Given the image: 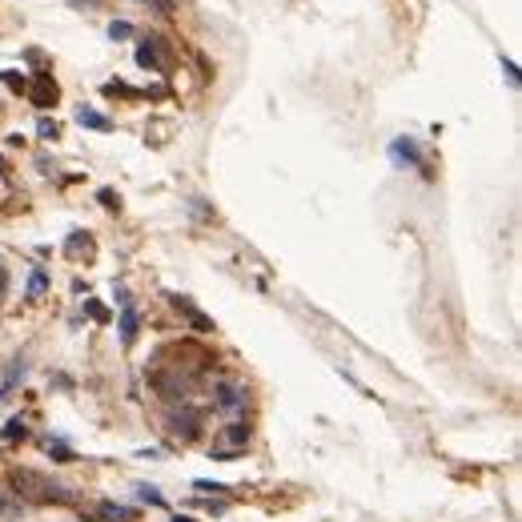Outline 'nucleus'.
<instances>
[{"instance_id": "22", "label": "nucleus", "mask_w": 522, "mask_h": 522, "mask_svg": "<svg viewBox=\"0 0 522 522\" xmlns=\"http://www.w3.org/2000/svg\"><path fill=\"white\" fill-rule=\"evenodd\" d=\"M149 4H157V8H161V13H165V8H169V0H149Z\"/></svg>"}, {"instance_id": "24", "label": "nucleus", "mask_w": 522, "mask_h": 522, "mask_svg": "<svg viewBox=\"0 0 522 522\" xmlns=\"http://www.w3.org/2000/svg\"><path fill=\"white\" fill-rule=\"evenodd\" d=\"M0 294H4V269H0Z\"/></svg>"}, {"instance_id": "6", "label": "nucleus", "mask_w": 522, "mask_h": 522, "mask_svg": "<svg viewBox=\"0 0 522 522\" xmlns=\"http://www.w3.org/2000/svg\"><path fill=\"white\" fill-rule=\"evenodd\" d=\"M173 306H177L181 313H185V318H189V325H193L197 334H213V318H205V313H201L189 298H173Z\"/></svg>"}, {"instance_id": "8", "label": "nucleus", "mask_w": 522, "mask_h": 522, "mask_svg": "<svg viewBox=\"0 0 522 522\" xmlns=\"http://www.w3.org/2000/svg\"><path fill=\"white\" fill-rule=\"evenodd\" d=\"M137 330H141V318H137V310H133V301H129V306H121V342L124 346H133Z\"/></svg>"}, {"instance_id": "3", "label": "nucleus", "mask_w": 522, "mask_h": 522, "mask_svg": "<svg viewBox=\"0 0 522 522\" xmlns=\"http://www.w3.org/2000/svg\"><path fill=\"white\" fill-rule=\"evenodd\" d=\"M390 161H394V165H414V169H426L422 149H418V141H414V137H398V141H394V145H390Z\"/></svg>"}, {"instance_id": "2", "label": "nucleus", "mask_w": 522, "mask_h": 522, "mask_svg": "<svg viewBox=\"0 0 522 522\" xmlns=\"http://www.w3.org/2000/svg\"><path fill=\"white\" fill-rule=\"evenodd\" d=\"M169 430H173V438H181V442H193V438L201 434V418L197 410H173L169 414Z\"/></svg>"}, {"instance_id": "17", "label": "nucleus", "mask_w": 522, "mask_h": 522, "mask_svg": "<svg viewBox=\"0 0 522 522\" xmlns=\"http://www.w3.org/2000/svg\"><path fill=\"white\" fill-rule=\"evenodd\" d=\"M28 430H25V422H21V418H13V422L4 426V438H8V442H13V438H25Z\"/></svg>"}, {"instance_id": "23", "label": "nucleus", "mask_w": 522, "mask_h": 522, "mask_svg": "<svg viewBox=\"0 0 522 522\" xmlns=\"http://www.w3.org/2000/svg\"><path fill=\"white\" fill-rule=\"evenodd\" d=\"M173 522H193V518H189V514H177V518Z\"/></svg>"}, {"instance_id": "21", "label": "nucleus", "mask_w": 522, "mask_h": 522, "mask_svg": "<svg viewBox=\"0 0 522 522\" xmlns=\"http://www.w3.org/2000/svg\"><path fill=\"white\" fill-rule=\"evenodd\" d=\"M502 69H506V76H510V85H518V69H514V64H510V61H502Z\"/></svg>"}, {"instance_id": "15", "label": "nucleus", "mask_w": 522, "mask_h": 522, "mask_svg": "<svg viewBox=\"0 0 522 522\" xmlns=\"http://www.w3.org/2000/svg\"><path fill=\"white\" fill-rule=\"evenodd\" d=\"M37 133L45 141H52V137H61V129H57V121H49V117H40V124H37Z\"/></svg>"}, {"instance_id": "26", "label": "nucleus", "mask_w": 522, "mask_h": 522, "mask_svg": "<svg viewBox=\"0 0 522 522\" xmlns=\"http://www.w3.org/2000/svg\"><path fill=\"white\" fill-rule=\"evenodd\" d=\"M85 522H93V518H85Z\"/></svg>"}, {"instance_id": "11", "label": "nucleus", "mask_w": 522, "mask_h": 522, "mask_svg": "<svg viewBox=\"0 0 522 522\" xmlns=\"http://www.w3.org/2000/svg\"><path fill=\"white\" fill-rule=\"evenodd\" d=\"M25 370H28V366H25L21 358H16L13 366H8V373H4V394H0V398H8V394H13V385L21 382V378H25Z\"/></svg>"}, {"instance_id": "12", "label": "nucleus", "mask_w": 522, "mask_h": 522, "mask_svg": "<svg viewBox=\"0 0 522 522\" xmlns=\"http://www.w3.org/2000/svg\"><path fill=\"white\" fill-rule=\"evenodd\" d=\"M49 289V277H45V269H33V277H28V301H40V294Z\"/></svg>"}, {"instance_id": "10", "label": "nucleus", "mask_w": 522, "mask_h": 522, "mask_svg": "<svg viewBox=\"0 0 522 522\" xmlns=\"http://www.w3.org/2000/svg\"><path fill=\"white\" fill-rule=\"evenodd\" d=\"M97 514L105 522H133V510L129 506H121V502H100L97 506Z\"/></svg>"}, {"instance_id": "18", "label": "nucleus", "mask_w": 522, "mask_h": 522, "mask_svg": "<svg viewBox=\"0 0 522 522\" xmlns=\"http://www.w3.org/2000/svg\"><path fill=\"white\" fill-rule=\"evenodd\" d=\"M52 458H57V462H73V450H69V446H64V442H52Z\"/></svg>"}, {"instance_id": "16", "label": "nucleus", "mask_w": 522, "mask_h": 522, "mask_svg": "<svg viewBox=\"0 0 522 522\" xmlns=\"http://www.w3.org/2000/svg\"><path fill=\"white\" fill-rule=\"evenodd\" d=\"M193 490H197V494H225L229 486H221V482H205V478H201V482H193Z\"/></svg>"}, {"instance_id": "7", "label": "nucleus", "mask_w": 522, "mask_h": 522, "mask_svg": "<svg viewBox=\"0 0 522 522\" xmlns=\"http://www.w3.org/2000/svg\"><path fill=\"white\" fill-rule=\"evenodd\" d=\"M137 64H141V69H153V73H157V69H165L161 45H157V40H145V45L137 49Z\"/></svg>"}, {"instance_id": "5", "label": "nucleus", "mask_w": 522, "mask_h": 522, "mask_svg": "<svg viewBox=\"0 0 522 522\" xmlns=\"http://www.w3.org/2000/svg\"><path fill=\"white\" fill-rule=\"evenodd\" d=\"M28 97H33V105L37 109H49L52 100H57V85H52L49 73H37V85L28 88Z\"/></svg>"}, {"instance_id": "13", "label": "nucleus", "mask_w": 522, "mask_h": 522, "mask_svg": "<svg viewBox=\"0 0 522 522\" xmlns=\"http://www.w3.org/2000/svg\"><path fill=\"white\" fill-rule=\"evenodd\" d=\"M137 498H141V502H149V506H161V502H165V498L157 494V486H137Z\"/></svg>"}, {"instance_id": "25", "label": "nucleus", "mask_w": 522, "mask_h": 522, "mask_svg": "<svg viewBox=\"0 0 522 522\" xmlns=\"http://www.w3.org/2000/svg\"><path fill=\"white\" fill-rule=\"evenodd\" d=\"M0 169H4V161H0Z\"/></svg>"}, {"instance_id": "19", "label": "nucleus", "mask_w": 522, "mask_h": 522, "mask_svg": "<svg viewBox=\"0 0 522 522\" xmlns=\"http://www.w3.org/2000/svg\"><path fill=\"white\" fill-rule=\"evenodd\" d=\"M85 310L93 313L97 322H109V310H105V306H97V301H85Z\"/></svg>"}, {"instance_id": "1", "label": "nucleus", "mask_w": 522, "mask_h": 522, "mask_svg": "<svg viewBox=\"0 0 522 522\" xmlns=\"http://www.w3.org/2000/svg\"><path fill=\"white\" fill-rule=\"evenodd\" d=\"M249 402V390L241 382H233V378H221V382L213 385V406L221 414H241Z\"/></svg>"}, {"instance_id": "20", "label": "nucleus", "mask_w": 522, "mask_h": 522, "mask_svg": "<svg viewBox=\"0 0 522 522\" xmlns=\"http://www.w3.org/2000/svg\"><path fill=\"white\" fill-rule=\"evenodd\" d=\"M81 249H88V241H85V237H81V233H76V237H69V253H81Z\"/></svg>"}, {"instance_id": "14", "label": "nucleus", "mask_w": 522, "mask_h": 522, "mask_svg": "<svg viewBox=\"0 0 522 522\" xmlns=\"http://www.w3.org/2000/svg\"><path fill=\"white\" fill-rule=\"evenodd\" d=\"M109 37H112V40L133 37V25H129V21H112V25H109Z\"/></svg>"}, {"instance_id": "4", "label": "nucleus", "mask_w": 522, "mask_h": 522, "mask_svg": "<svg viewBox=\"0 0 522 522\" xmlns=\"http://www.w3.org/2000/svg\"><path fill=\"white\" fill-rule=\"evenodd\" d=\"M249 442V422H229V430H225V450H217L213 458L217 462H229L237 454V450Z\"/></svg>"}, {"instance_id": "9", "label": "nucleus", "mask_w": 522, "mask_h": 522, "mask_svg": "<svg viewBox=\"0 0 522 522\" xmlns=\"http://www.w3.org/2000/svg\"><path fill=\"white\" fill-rule=\"evenodd\" d=\"M76 124H85V129H100V133H109V129H112V121L105 117V112H97V109H76Z\"/></svg>"}]
</instances>
